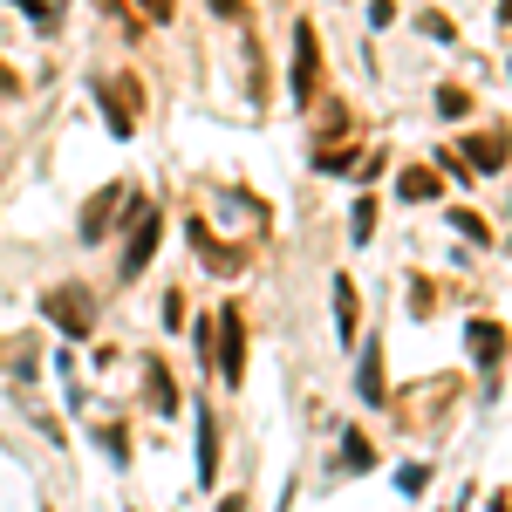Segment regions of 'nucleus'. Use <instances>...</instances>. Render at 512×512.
Returning a JSON list of instances; mask_svg holds the SVG:
<instances>
[{"label":"nucleus","instance_id":"obj_19","mask_svg":"<svg viewBox=\"0 0 512 512\" xmlns=\"http://www.w3.org/2000/svg\"><path fill=\"white\" fill-rule=\"evenodd\" d=\"M417 28H424L431 41H458V28H451V14H437V7H424V14H417Z\"/></svg>","mask_w":512,"mask_h":512},{"label":"nucleus","instance_id":"obj_5","mask_svg":"<svg viewBox=\"0 0 512 512\" xmlns=\"http://www.w3.org/2000/svg\"><path fill=\"white\" fill-rule=\"evenodd\" d=\"M321 96H328V89H321V28L301 21V28H294V103L308 110Z\"/></svg>","mask_w":512,"mask_h":512},{"label":"nucleus","instance_id":"obj_21","mask_svg":"<svg viewBox=\"0 0 512 512\" xmlns=\"http://www.w3.org/2000/svg\"><path fill=\"white\" fill-rule=\"evenodd\" d=\"M14 7H21V14H35L41 35H55V7H48V0H14Z\"/></svg>","mask_w":512,"mask_h":512},{"label":"nucleus","instance_id":"obj_24","mask_svg":"<svg viewBox=\"0 0 512 512\" xmlns=\"http://www.w3.org/2000/svg\"><path fill=\"white\" fill-rule=\"evenodd\" d=\"M14 96H21V76H14V62L0 55V103H14Z\"/></svg>","mask_w":512,"mask_h":512},{"label":"nucleus","instance_id":"obj_22","mask_svg":"<svg viewBox=\"0 0 512 512\" xmlns=\"http://www.w3.org/2000/svg\"><path fill=\"white\" fill-rule=\"evenodd\" d=\"M130 7H137V14H144V21H171V14H178V0H130Z\"/></svg>","mask_w":512,"mask_h":512},{"label":"nucleus","instance_id":"obj_7","mask_svg":"<svg viewBox=\"0 0 512 512\" xmlns=\"http://www.w3.org/2000/svg\"><path fill=\"white\" fill-rule=\"evenodd\" d=\"M185 233H192V253H205V267H212V274H246V246H226V239L212 233V226H205V219H192V226H185Z\"/></svg>","mask_w":512,"mask_h":512},{"label":"nucleus","instance_id":"obj_10","mask_svg":"<svg viewBox=\"0 0 512 512\" xmlns=\"http://www.w3.org/2000/svg\"><path fill=\"white\" fill-rule=\"evenodd\" d=\"M437 192H444V178H437L431 164H403V171H396V198H403V205H431Z\"/></svg>","mask_w":512,"mask_h":512},{"label":"nucleus","instance_id":"obj_9","mask_svg":"<svg viewBox=\"0 0 512 512\" xmlns=\"http://www.w3.org/2000/svg\"><path fill=\"white\" fill-rule=\"evenodd\" d=\"M458 151L472 158V171H499V164L512 158V130H478V137H465Z\"/></svg>","mask_w":512,"mask_h":512},{"label":"nucleus","instance_id":"obj_3","mask_svg":"<svg viewBox=\"0 0 512 512\" xmlns=\"http://www.w3.org/2000/svg\"><path fill=\"white\" fill-rule=\"evenodd\" d=\"M96 103H103L110 137H137V123H144V82H137V76H103Z\"/></svg>","mask_w":512,"mask_h":512},{"label":"nucleus","instance_id":"obj_1","mask_svg":"<svg viewBox=\"0 0 512 512\" xmlns=\"http://www.w3.org/2000/svg\"><path fill=\"white\" fill-rule=\"evenodd\" d=\"M41 315L55 321L62 335H76V342H82V335L96 328V315H103V308H96V294H89L82 280H55V287L41 294Z\"/></svg>","mask_w":512,"mask_h":512},{"label":"nucleus","instance_id":"obj_26","mask_svg":"<svg viewBox=\"0 0 512 512\" xmlns=\"http://www.w3.org/2000/svg\"><path fill=\"white\" fill-rule=\"evenodd\" d=\"M499 21H506V28H512V0H499Z\"/></svg>","mask_w":512,"mask_h":512},{"label":"nucleus","instance_id":"obj_27","mask_svg":"<svg viewBox=\"0 0 512 512\" xmlns=\"http://www.w3.org/2000/svg\"><path fill=\"white\" fill-rule=\"evenodd\" d=\"M219 512H246V499H226V506H219Z\"/></svg>","mask_w":512,"mask_h":512},{"label":"nucleus","instance_id":"obj_6","mask_svg":"<svg viewBox=\"0 0 512 512\" xmlns=\"http://www.w3.org/2000/svg\"><path fill=\"white\" fill-rule=\"evenodd\" d=\"M130 198H137L130 185H103V192H89V205H82V239H103L123 212H130Z\"/></svg>","mask_w":512,"mask_h":512},{"label":"nucleus","instance_id":"obj_13","mask_svg":"<svg viewBox=\"0 0 512 512\" xmlns=\"http://www.w3.org/2000/svg\"><path fill=\"white\" fill-rule=\"evenodd\" d=\"M144 390H151V410L158 417H178V390H171V369L164 362H144Z\"/></svg>","mask_w":512,"mask_h":512},{"label":"nucleus","instance_id":"obj_17","mask_svg":"<svg viewBox=\"0 0 512 512\" xmlns=\"http://www.w3.org/2000/svg\"><path fill=\"white\" fill-rule=\"evenodd\" d=\"M342 465H362V472H369V465H376V444H369L362 431H349L342 437Z\"/></svg>","mask_w":512,"mask_h":512},{"label":"nucleus","instance_id":"obj_2","mask_svg":"<svg viewBox=\"0 0 512 512\" xmlns=\"http://www.w3.org/2000/svg\"><path fill=\"white\" fill-rule=\"evenodd\" d=\"M158 239H164V212L151 205V198H130V239H123V260H117V274H123V280H137L144 267H151Z\"/></svg>","mask_w":512,"mask_h":512},{"label":"nucleus","instance_id":"obj_14","mask_svg":"<svg viewBox=\"0 0 512 512\" xmlns=\"http://www.w3.org/2000/svg\"><path fill=\"white\" fill-rule=\"evenodd\" d=\"M335 328H342V342L355 349V280L335 274Z\"/></svg>","mask_w":512,"mask_h":512},{"label":"nucleus","instance_id":"obj_11","mask_svg":"<svg viewBox=\"0 0 512 512\" xmlns=\"http://www.w3.org/2000/svg\"><path fill=\"white\" fill-rule=\"evenodd\" d=\"M0 369H7V376H35L41 369L35 335H0Z\"/></svg>","mask_w":512,"mask_h":512},{"label":"nucleus","instance_id":"obj_4","mask_svg":"<svg viewBox=\"0 0 512 512\" xmlns=\"http://www.w3.org/2000/svg\"><path fill=\"white\" fill-rule=\"evenodd\" d=\"M212 355H219V376L239 390L246 383V308L239 301H226L219 321H212Z\"/></svg>","mask_w":512,"mask_h":512},{"label":"nucleus","instance_id":"obj_20","mask_svg":"<svg viewBox=\"0 0 512 512\" xmlns=\"http://www.w3.org/2000/svg\"><path fill=\"white\" fill-rule=\"evenodd\" d=\"M349 226H355V239L376 233V198H355V219H349Z\"/></svg>","mask_w":512,"mask_h":512},{"label":"nucleus","instance_id":"obj_16","mask_svg":"<svg viewBox=\"0 0 512 512\" xmlns=\"http://www.w3.org/2000/svg\"><path fill=\"white\" fill-rule=\"evenodd\" d=\"M219 472V424L198 410V478H212Z\"/></svg>","mask_w":512,"mask_h":512},{"label":"nucleus","instance_id":"obj_15","mask_svg":"<svg viewBox=\"0 0 512 512\" xmlns=\"http://www.w3.org/2000/svg\"><path fill=\"white\" fill-rule=\"evenodd\" d=\"M89 7H103V14L117 21V35H123V41H144V14H137L130 0H89Z\"/></svg>","mask_w":512,"mask_h":512},{"label":"nucleus","instance_id":"obj_25","mask_svg":"<svg viewBox=\"0 0 512 512\" xmlns=\"http://www.w3.org/2000/svg\"><path fill=\"white\" fill-rule=\"evenodd\" d=\"M205 7H212L219 21H246V0H205Z\"/></svg>","mask_w":512,"mask_h":512},{"label":"nucleus","instance_id":"obj_8","mask_svg":"<svg viewBox=\"0 0 512 512\" xmlns=\"http://www.w3.org/2000/svg\"><path fill=\"white\" fill-rule=\"evenodd\" d=\"M465 349H472L478 369H499V362H506V349H512V335L499 328V321H472V328H465Z\"/></svg>","mask_w":512,"mask_h":512},{"label":"nucleus","instance_id":"obj_18","mask_svg":"<svg viewBox=\"0 0 512 512\" xmlns=\"http://www.w3.org/2000/svg\"><path fill=\"white\" fill-rule=\"evenodd\" d=\"M465 110H472V89L444 82V89H437V117H465Z\"/></svg>","mask_w":512,"mask_h":512},{"label":"nucleus","instance_id":"obj_12","mask_svg":"<svg viewBox=\"0 0 512 512\" xmlns=\"http://www.w3.org/2000/svg\"><path fill=\"white\" fill-rule=\"evenodd\" d=\"M355 390L369 396V403H390V390H383V349H376V342H369L362 362H355Z\"/></svg>","mask_w":512,"mask_h":512},{"label":"nucleus","instance_id":"obj_23","mask_svg":"<svg viewBox=\"0 0 512 512\" xmlns=\"http://www.w3.org/2000/svg\"><path fill=\"white\" fill-rule=\"evenodd\" d=\"M451 226H458L465 239H492V233H485V219H478V212H451Z\"/></svg>","mask_w":512,"mask_h":512}]
</instances>
